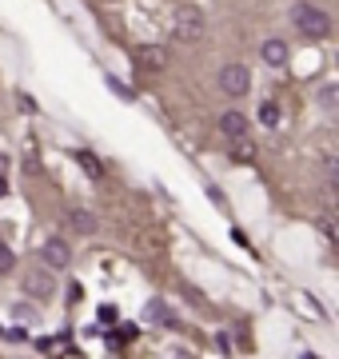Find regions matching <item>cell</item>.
Here are the masks:
<instances>
[{
    "label": "cell",
    "mask_w": 339,
    "mask_h": 359,
    "mask_svg": "<svg viewBox=\"0 0 339 359\" xmlns=\"http://www.w3.org/2000/svg\"><path fill=\"white\" fill-rule=\"evenodd\" d=\"M260 120L268 124V128H275V124H279V108H275L272 100H263V104H260Z\"/></svg>",
    "instance_id": "cell-11"
},
{
    "label": "cell",
    "mask_w": 339,
    "mask_h": 359,
    "mask_svg": "<svg viewBox=\"0 0 339 359\" xmlns=\"http://www.w3.org/2000/svg\"><path fill=\"white\" fill-rule=\"evenodd\" d=\"M291 25L300 32L303 40H327L331 36V16L324 8H315V4H296L291 8Z\"/></svg>",
    "instance_id": "cell-1"
},
{
    "label": "cell",
    "mask_w": 339,
    "mask_h": 359,
    "mask_svg": "<svg viewBox=\"0 0 339 359\" xmlns=\"http://www.w3.org/2000/svg\"><path fill=\"white\" fill-rule=\"evenodd\" d=\"M319 228H324L327 240H335V219H331V212H324V216H319Z\"/></svg>",
    "instance_id": "cell-14"
},
{
    "label": "cell",
    "mask_w": 339,
    "mask_h": 359,
    "mask_svg": "<svg viewBox=\"0 0 339 359\" xmlns=\"http://www.w3.org/2000/svg\"><path fill=\"white\" fill-rule=\"evenodd\" d=\"M4 339H16V344H20V339H28V332L25 327H13V332H4Z\"/></svg>",
    "instance_id": "cell-19"
},
{
    "label": "cell",
    "mask_w": 339,
    "mask_h": 359,
    "mask_svg": "<svg viewBox=\"0 0 339 359\" xmlns=\"http://www.w3.org/2000/svg\"><path fill=\"white\" fill-rule=\"evenodd\" d=\"M235 160H251V144H248V136H240V140H235Z\"/></svg>",
    "instance_id": "cell-13"
},
{
    "label": "cell",
    "mask_w": 339,
    "mask_h": 359,
    "mask_svg": "<svg viewBox=\"0 0 339 359\" xmlns=\"http://www.w3.org/2000/svg\"><path fill=\"white\" fill-rule=\"evenodd\" d=\"M25 292L28 295H53V276H44V271H28L25 276Z\"/></svg>",
    "instance_id": "cell-7"
},
{
    "label": "cell",
    "mask_w": 339,
    "mask_h": 359,
    "mask_svg": "<svg viewBox=\"0 0 339 359\" xmlns=\"http://www.w3.org/2000/svg\"><path fill=\"white\" fill-rule=\"evenodd\" d=\"M204 32H208V20H204L196 4H180L172 13V36L180 44H196V40H204Z\"/></svg>",
    "instance_id": "cell-2"
},
{
    "label": "cell",
    "mask_w": 339,
    "mask_h": 359,
    "mask_svg": "<svg viewBox=\"0 0 339 359\" xmlns=\"http://www.w3.org/2000/svg\"><path fill=\"white\" fill-rule=\"evenodd\" d=\"M40 259L48 264L53 271H60V268H68V259H72V252H68V244L64 240H48V244L40 248Z\"/></svg>",
    "instance_id": "cell-4"
},
{
    "label": "cell",
    "mask_w": 339,
    "mask_h": 359,
    "mask_svg": "<svg viewBox=\"0 0 339 359\" xmlns=\"http://www.w3.org/2000/svg\"><path fill=\"white\" fill-rule=\"evenodd\" d=\"M4 176H8V156L0 152V180H4Z\"/></svg>",
    "instance_id": "cell-20"
},
{
    "label": "cell",
    "mask_w": 339,
    "mask_h": 359,
    "mask_svg": "<svg viewBox=\"0 0 339 359\" xmlns=\"http://www.w3.org/2000/svg\"><path fill=\"white\" fill-rule=\"evenodd\" d=\"M319 100H324V104H327V108H335V88H331V84H327V88H324V92H319Z\"/></svg>",
    "instance_id": "cell-17"
},
{
    "label": "cell",
    "mask_w": 339,
    "mask_h": 359,
    "mask_svg": "<svg viewBox=\"0 0 339 359\" xmlns=\"http://www.w3.org/2000/svg\"><path fill=\"white\" fill-rule=\"evenodd\" d=\"M0 271H13V252L0 244Z\"/></svg>",
    "instance_id": "cell-15"
},
{
    "label": "cell",
    "mask_w": 339,
    "mask_h": 359,
    "mask_svg": "<svg viewBox=\"0 0 339 359\" xmlns=\"http://www.w3.org/2000/svg\"><path fill=\"white\" fill-rule=\"evenodd\" d=\"M148 308H152V320H156V323H172V311L164 308L160 299H156V304H148Z\"/></svg>",
    "instance_id": "cell-12"
},
{
    "label": "cell",
    "mask_w": 339,
    "mask_h": 359,
    "mask_svg": "<svg viewBox=\"0 0 339 359\" xmlns=\"http://www.w3.org/2000/svg\"><path fill=\"white\" fill-rule=\"evenodd\" d=\"M112 320H120L116 308H112V304H104V308H100V323H112Z\"/></svg>",
    "instance_id": "cell-16"
},
{
    "label": "cell",
    "mask_w": 339,
    "mask_h": 359,
    "mask_svg": "<svg viewBox=\"0 0 339 359\" xmlns=\"http://www.w3.org/2000/svg\"><path fill=\"white\" fill-rule=\"evenodd\" d=\"M136 60H140V68H152V72H160V68L168 65V52L160 48V44H152V48H140V56H136Z\"/></svg>",
    "instance_id": "cell-8"
},
{
    "label": "cell",
    "mask_w": 339,
    "mask_h": 359,
    "mask_svg": "<svg viewBox=\"0 0 339 359\" xmlns=\"http://www.w3.org/2000/svg\"><path fill=\"white\" fill-rule=\"evenodd\" d=\"M68 224H72L76 231H84V236H88V231H96V216H92V212H84V208H76V212L68 216Z\"/></svg>",
    "instance_id": "cell-9"
},
{
    "label": "cell",
    "mask_w": 339,
    "mask_h": 359,
    "mask_svg": "<svg viewBox=\"0 0 339 359\" xmlns=\"http://www.w3.org/2000/svg\"><path fill=\"white\" fill-rule=\"evenodd\" d=\"M220 132L228 136V140H240V136H248V116L235 112V108H228V112L220 116Z\"/></svg>",
    "instance_id": "cell-5"
},
{
    "label": "cell",
    "mask_w": 339,
    "mask_h": 359,
    "mask_svg": "<svg viewBox=\"0 0 339 359\" xmlns=\"http://www.w3.org/2000/svg\"><path fill=\"white\" fill-rule=\"evenodd\" d=\"M0 335H4V332H0Z\"/></svg>",
    "instance_id": "cell-21"
},
{
    "label": "cell",
    "mask_w": 339,
    "mask_h": 359,
    "mask_svg": "<svg viewBox=\"0 0 339 359\" xmlns=\"http://www.w3.org/2000/svg\"><path fill=\"white\" fill-rule=\"evenodd\" d=\"M108 88H112V92H120V96H124V100H132V92H128V88H124V84H120V80H116V76L108 80Z\"/></svg>",
    "instance_id": "cell-18"
},
{
    "label": "cell",
    "mask_w": 339,
    "mask_h": 359,
    "mask_svg": "<svg viewBox=\"0 0 339 359\" xmlns=\"http://www.w3.org/2000/svg\"><path fill=\"white\" fill-rule=\"evenodd\" d=\"M76 160H80V168H84V172H88L92 180H104V168H100V160H96L92 152H84V148H80Z\"/></svg>",
    "instance_id": "cell-10"
},
{
    "label": "cell",
    "mask_w": 339,
    "mask_h": 359,
    "mask_svg": "<svg viewBox=\"0 0 339 359\" xmlns=\"http://www.w3.org/2000/svg\"><path fill=\"white\" fill-rule=\"evenodd\" d=\"M260 56H263V65L268 68H284L287 65V44L284 40H268V44L260 48Z\"/></svg>",
    "instance_id": "cell-6"
},
{
    "label": "cell",
    "mask_w": 339,
    "mask_h": 359,
    "mask_svg": "<svg viewBox=\"0 0 339 359\" xmlns=\"http://www.w3.org/2000/svg\"><path fill=\"white\" fill-rule=\"evenodd\" d=\"M251 88V72L244 65H228L220 72V92L223 96H244Z\"/></svg>",
    "instance_id": "cell-3"
}]
</instances>
